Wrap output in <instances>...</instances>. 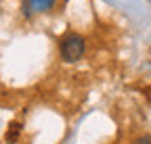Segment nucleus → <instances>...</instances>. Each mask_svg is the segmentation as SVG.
<instances>
[{
  "label": "nucleus",
  "mask_w": 151,
  "mask_h": 144,
  "mask_svg": "<svg viewBox=\"0 0 151 144\" xmlns=\"http://www.w3.org/2000/svg\"><path fill=\"white\" fill-rule=\"evenodd\" d=\"M19 132H21V125H19V123H13V125H11V130H9V134H6V140L13 144V142L17 140Z\"/></svg>",
  "instance_id": "3"
},
{
  "label": "nucleus",
  "mask_w": 151,
  "mask_h": 144,
  "mask_svg": "<svg viewBox=\"0 0 151 144\" xmlns=\"http://www.w3.org/2000/svg\"><path fill=\"white\" fill-rule=\"evenodd\" d=\"M134 144H151V134H147V136H141Z\"/></svg>",
  "instance_id": "4"
},
{
  "label": "nucleus",
  "mask_w": 151,
  "mask_h": 144,
  "mask_svg": "<svg viewBox=\"0 0 151 144\" xmlns=\"http://www.w3.org/2000/svg\"><path fill=\"white\" fill-rule=\"evenodd\" d=\"M84 38L80 33H67L63 35V40L59 44V50H61V59L67 61V63H76V61H80L82 55H84Z\"/></svg>",
  "instance_id": "1"
},
{
  "label": "nucleus",
  "mask_w": 151,
  "mask_h": 144,
  "mask_svg": "<svg viewBox=\"0 0 151 144\" xmlns=\"http://www.w3.org/2000/svg\"><path fill=\"white\" fill-rule=\"evenodd\" d=\"M9 144H11V142H9Z\"/></svg>",
  "instance_id": "5"
},
{
  "label": "nucleus",
  "mask_w": 151,
  "mask_h": 144,
  "mask_svg": "<svg viewBox=\"0 0 151 144\" xmlns=\"http://www.w3.org/2000/svg\"><path fill=\"white\" fill-rule=\"evenodd\" d=\"M52 2H55V0H29V4H32L36 11H46V9L52 6Z\"/></svg>",
  "instance_id": "2"
}]
</instances>
